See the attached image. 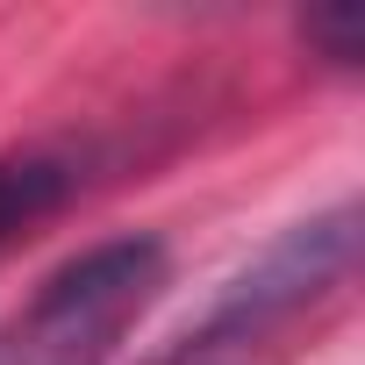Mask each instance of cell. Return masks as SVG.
I'll list each match as a JSON object with an SVG mask.
<instances>
[{
  "label": "cell",
  "instance_id": "cell-1",
  "mask_svg": "<svg viewBox=\"0 0 365 365\" xmlns=\"http://www.w3.org/2000/svg\"><path fill=\"white\" fill-rule=\"evenodd\" d=\"M158 287H165V244L108 237L36 287V301L0 336V365H101L122 344V329L158 301Z\"/></svg>",
  "mask_w": 365,
  "mask_h": 365
},
{
  "label": "cell",
  "instance_id": "cell-2",
  "mask_svg": "<svg viewBox=\"0 0 365 365\" xmlns=\"http://www.w3.org/2000/svg\"><path fill=\"white\" fill-rule=\"evenodd\" d=\"M351 258H358V208L351 201L329 208V215H315V222H294L244 279H230V294L201 315V329L179 344L165 365H208L222 351L258 344L265 329L294 322L308 301H322L329 287H344L351 279Z\"/></svg>",
  "mask_w": 365,
  "mask_h": 365
},
{
  "label": "cell",
  "instance_id": "cell-3",
  "mask_svg": "<svg viewBox=\"0 0 365 365\" xmlns=\"http://www.w3.org/2000/svg\"><path fill=\"white\" fill-rule=\"evenodd\" d=\"M79 194V165L58 150H8L0 158V251L29 237L43 215H58Z\"/></svg>",
  "mask_w": 365,
  "mask_h": 365
},
{
  "label": "cell",
  "instance_id": "cell-4",
  "mask_svg": "<svg viewBox=\"0 0 365 365\" xmlns=\"http://www.w3.org/2000/svg\"><path fill=\"white\" fill-rule=\"evenodd\" d=\"M301 29H308V43H322V58H336V65H358V51H365V15H358V8H322V15H308Z\"/></svg>",
  "mask_w": 365,
  "mask_h": 365
}]
</instances>
